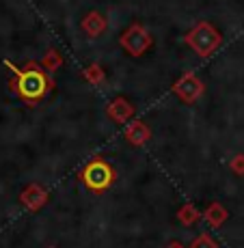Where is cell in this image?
<instances>
[{
    "label": "cell",
    "mask_w": 244,
    "mask_h": 248,
    "mask_svg": "<svg viewBox=\"0 0 244 248\" xmlns=\"http://www.w3.org/2000/svg\"><path fill=\"white\" fill-rule=\"evenodd\" d=\"M17 91L24 99H31V102H37L39 97H44V93L48 91V78L41 69L33 67L17 71Z\"/></svg>",
    "instance_id": "6da1fadb"
},
{
    "label": "cell",
    "mask_w": 244,
    "mask_h": 248,
    "mask_svg": "<svg viewBox=\"0 0 244 248\" xmlns=\"http://www.w3.org/2000/svg\"><path fill=\"white\" fill-rule=\"evenodd\" d=\"M113 179H114L113 169L102 160L91 162L87 169L82 170V181L89 186L91 190H106Z\"/></svg>",
    "instance_id": "7a4b0ae2"
}]
</instances>
